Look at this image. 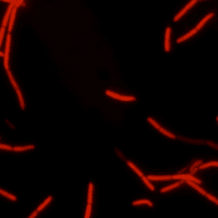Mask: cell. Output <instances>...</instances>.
Returning <instances> with one entry per match:
<instances>
[{"mask_svg":"<svg viewBox=\"0 0 218 218\" xmlns=\"http://www.w3.org/2000/svg\"><path fill=\"white\" fill-rule=\"evenodd\" d=\"M11 33L7 35V40H6V47H5V52H4V66L6 70H9V47H11Z\"/></svg>","mask_w":218,"mask_h":218,"instance_id":"obj_1","label":"cell"},{"mask_svg":"<svg viewBox=\"0 0 218 218\" xmlns=\"http://www.w3.org/2000/svg\"><path fill=\"white\" fill-rule=\"evenodd\" d=\"M148 180H169L173 179L172 175H164V176H155V175H148L146 176Z\"/></svg>","mask_w":218,"mask_h":218,"instance_id":"obj_8","label":"cell"},{"mask_svg":"<svg viewBox=\"0 0 218 218\" xmlns=\"http://www.w3.org/2000/svg\"><path fill=\"white\" fill-rule=\"evenodd\" d=\"M197 1H198V0H197Z\"/></svg>","mask_w":218,"mask_h":218,"instance_id":"obj_34","label":"cell"},{"mask_svg":"<svg viewBox=\"0 0 218 218\" xmlns=\"http://www.w3.org/2000/svg\"><path fill=\"white\" fill-rule=\"evenodd\" d=\"M2 1H4V2H8V3H11L12 0H2Z\"/></svg>","mask_w":218,"mask_h":218,"instance_id":"obj_32","label":"cell"},{"mask_svg":"<svg viewBox=\"0 0 218 218\" xmlns=\"http://www.w3.org/2000/svg\"><path fill=\"white\" fill-rule=\"evenodd\" d=\"M92 194H93V185L92 183H89V187H88V204L92 203Z\"/></svg>","mask_w":218,"mask_h":218,"instance_id":"obj_15","label":"cell"},{"mask_svg":"<svg viewBox=\"0 0 218 218\" xmlns=\"http://www.w3.org/2000/svg\"><path fill=\"white\" fill-rule=\"evenodd\" d=\"M105 93L108 95V96L114 98V99L117 100H121V101H124V102H131V101H135V97H129V96H121V95H119L117 93H114L110 90H106Z\"/></svg>","mask_w":218,"mask_h":218,"instance_id":"obj_2","label":"cell"},{"mask_svg":"<svg viewBox=\"0 0 218 218\" xmlns=\"http://www.w3.org/2000/svg\"><path fill=\"white\" fill-rule=\"evenodd\" d=\"M0 148L1 149H5V150H12V147L9 146V145H5V144H0Z\"/></svg>","mask_w":218,"mask_h":218,"instance_id":"obj_28","label":"cell"},{"mask_svg":"<svg viewBox=\"0 0 218 218\" xmlns=\"http://www.w3.org/2000/svg\"><path fill=\"white\" fill-rule=\"evenodd\" d=\"M197 32V30H196V28H194L192 30H191L190 32H188L186 35H184V36H182L181 38H179V39H178V43H181V42H183V41H185V40H187L189 37H191V36H192L194 34H195Z\"/></svg>","mask_w":218,"mask_h":218,"instance_id":"obj_10","label":"cell"},{"mask_svg":"<svg viewBox=\"0 0 218 218\" xmlns=\"http://www.w3.org/2000/svg\"><path fill=\"white\" fill-rule=\"evenodd\" d=\"M5 28H4V27H1V28H0V47H1V44H2V40H3V37H4Z\"/></svg>","mask_w":218,"mask_h":218,"instance_id":"obj_26","label":"cell"},{"mask_svg":"<svg viewBox=\"0 0 218 218\" xmlns=\"http://www.w3.org/2000/svg\"><path fill=\"white\" fill-rule=\"evenodd\" d=\"M170 33H171V28H168L166 30L165 33V50L169 51L170 50Z\"/></svg>","mask_w":218,"mask_h":218,"instance_id":"obj_7","label":"cell"},{"mask_svg":"<svg viewBox=\"0 0 218 218\" xmlns=\"http://www.w3.org/2000/svg\"><path fill=\"white\" fill-rule=\"evenodd\" d=\"M141 204H146V205H149L150 207L153 206V203L149 200H138V201H134L133 202V205L137 206V205H141Z\"/></svg>","mask_w":218,"mask_h":218,"instance_id":"obj_17","label":"cell"},{"mask_svg":"<svg viewBox=\"0 0 218 218\" xmlns=\"http://www.w3.org/2000/svg\"><path fill=\"white\" fill-rule=\"evenodd\" d=\"M148 121H149V122L151 123V124L154 126V127H156V128L157 129V130H159V129L161 127V126H159V123H157L156 121H154L153 119H151V118H148Z\"/></svg>","mask_w":218,"mask_h":218,"instance_id":"obj_24","label":"cell"},{"mask_svg":"<svg viewBox=\"0 0 218 218\" xmlns=\"http://www.w3.org/2000/svg\"><path fill=\"white\" fill-rule=\"evenodd\" d=\"M206 196H207L209 199H210V200H211L213 202H214L215 204H218V200H217V199H216L215 197H214V196H213V195H211V194H206Z\"/></svg>","mask_w":218,"mask_h":218,"instance_id":"obj_27","label":"cell"},{"mask_svg":"<svg viewBox=\"0 0 218 218\" xmlns=\"http://www.w3.org/2000/svg\"><path fill=\"white\" fill-rule=\"evenodd\" d=\"M127 164H128V165L129 166H130L131 167V168L133 169V170H134L135 171V172L136 173H138V175H140V176H142V175H143V173H142V172H140V170H138V168H137V167H136L135 165H134V164H133L132 162H130V161H128V162H127Z\"/></svg>","mask_w":218,"mask_h":218,"instance_id":"obj_21","label":"cell"},{"mask_svg":"<svg viewBox=\"0 0 218 218\" xmlns=\"http://www.w3.org/2000/svg\"><path fill=\"white\" fill-rule=\"evenodd\" d=\"M0 57H4V52L0 51Z\"/></svg>","mask_w":218,"mask_h":218,"instance_id":"obj_33","label":"cell"},{"mask_svg":"<svg viewBox=\"0 0 218 218\" xmlns=\"http://www.w3.org/2000/svg\"><path fill=\"white\" fill-rule=\"evenodd\" d=\"M0 194H1L2 195H4V196H6V197L9 198V199H11V200H13V201L16 200V197H15L14 195H12V194H9V192H7L3 191V190H1V189H0Z\"/></svg>","mask_w":218,"mask_h":218,"instance_id":"obj_19","label":"cell"},{"mask_svg":"<svg viewBox=\"0 0 218 218\" xmlns=\"http://www.w3.org/2000/svg\"><path fill=\"white\" fill-rule=\"evenodd\" d=\"M141 178H142V179H143V181H144V183H145V184H146V185H147V187H149V189L151 190V191H154V190H155V187H154V186H153V185H152V184H151V183H150V181H149V180H148V179L146 178V176L142 175V176H141Z\"/></svg>","mask_w":218,"mask_h":218,"instance_id":"obj_23","label":"cell"},{"mask_svg":"<svg viewBox=\"0 0 218 218\" xmlns=\"http://www.w3.org/2000/svg\"><path fill=\"white\" fill-rule=\"evenodd\" d=\"M90 211H91V204H88V203H87L86 213H85V216H84V218H90Z\"/></svg>","mask_w":218,"mask_h":218,"instance_id":"obj_25","label":"cell"},{"mask_svg":"<svg viewBox=\"0 0 218 218\" xmlns=\"http://www.w3.org/2000/svg\"><path fill=\"white\" fill-rule=\"evenodd\" d=\"M196 2H197V0H192V1L190 2L189 4H188L187 6H186V7H185L184 9H183L182 11H180L178 15H175V19H173V20H175V21H178L179 18H181V17L183 16V15H184V14L186 13V12H187V11H189V9H191V8L192 7V6H194Z\"/></svg>","mask_w":218,"mask_h":218,"instance_id":"obj_5","label":"cell"},{"mask_svg":"<svg viewBox=\"0 0 218 218\" xmlns=\"http://www.w3.org/2000/svg\"><path fill=\"white\" fill-rule=\"evenodd\" d=\"M37 213H38V211H34V213H32V214L28 217V218H35L36 217V215H37Z\"/></svg>","mask_w":218,"mask_h":218,"instance_id":"obj_31","label":"cell"},{"mask_svg":"<svg viewBox=\"0 0 218 218\" xmlns=\"http://www.w3.org/2000/svg\"><path fill=\"white\" fill-rule=\"evenodd\" d=\"M172 178L173 179H183V180H185V181L190 180V181H192V182L196 183V184H200L201 183L200 180L194 178V176L191 175H172Z\"/></svg>","mask_w":218,"mask_h":218,"instance_id":"obj_3","label":"cell"},{"mask_svg":"<svg viewBox=\"0 0 218 218\" xmlns=\"http://www.w3.org/2000/svg\"><path fill=\"white\" fill-rule=\"evenodd\" d=\"M185 182V180H181V181H179V182H176V183H175V184H173V185H170V186H168V187H166V188H163L162 190H161V192H168V191H170V190H172V189H175V188H176V187H178V186L180 185V184H182V183H184Z\"/></svg>","mask_w":218,"mask_h":218,"instance_id":"obj_11","label":"cell"},{"mask_svg":"<svg viewBox=\"0 0 218 218\" xmlns=\"http://www.w3.org/2000/svg\"><path fill=\"white\" fill-rule=\"evenodd\" d=\"M185 182H187V184H189L190 186H192V188H194L195 190H197V191H198L199 192H201V194H203V195H206L207 192H205L204 190L202 189L201 187H199L198 184H196V183H194V182H192V181H190V180H187V181H185Z\"/></svg>","mask_w":218,"mask_h":218,"instance_id":"obj_9","label":"cell"},{"mask_svg":"<svg viewBox=\"0 0 218 218\" xmlns=\"http://www.w3.org/2000/svg\"><path fill=\"white\" fill-rule=\"evenodd\" d=\"M15 1H16V0H12V1H11V3H9V6L8 7L7 12H6V14H5V16H4V19H3V22H2V27H4V28L7 27V25H8V23H9V15H11V12L12 9H13V7H14Z\"/></svg>","mask_w":218,"mask_h":218,"instance_id":"obj_4","label":"cell"},{"mask_svg":"<svg viewBox=\"0 0 218 218\" xmlns=\"http://www.w3.org/2000/svg\"><path fill=\"white\" fill-rule=\"evenodd\" d=\"M15 91H16L17 93V96H18V99H19V102H20V105H21V108L24 109L25 108V103H24V100H23V97H22V93L20 89H19V87L15 88Z\"/></svg>","mask_w":218,"mask_h":218,"instance_id":"obj_14","label":"cell"},{"mask_svg":"<svg viewBox=\"0 0 218 218\" xmlns=\"http://www.w3.org/2000/svg\"><path fill=\"white\" fill-rule=\"evenodd\" d=\"M211 166H218V163L217 161H213V162H209V163H206V164H202V165L199 166V169H206L208 168V167H211Z\"/></svg>","mask_w":218,"mask_h":218,"instance_id":"obj_18","label":"cell"},{"mask_svg":"<svg viewBox=\"0 0 218 218\" xmlns=\"http://www.w3.org/2000/svg\"><path fill=\"white\" fill-rule=\"evenodd\" d=\"M23 1H24V0H16V1H15V4H14V8L17 9L19 6H20L22 3H23Z\"/></svg>","mask_w":218,"mask_h":218,"instance_id":"obj_29","label":"cell"},{"mask_svg":"<svg viewBox=\"0 0 218 218\" xmlns=\"http://www.w3.org/2000/svg\"><path fill=\"white\" fill-rule=\"evenodd\" d=\"M159 131H160L162 134H164L165 136H167V137H169V138H175V135H173V134H171L170 132H168L167 130H165V129H163L162 127H160L159 129Z\"/></svg>","mask_w":218,"mask_h":218,"instance_id":"obj_22","label":"cell"},{"mask_svg":"<svg viewBox=\"0 0 218 218\" xmlns=\"http://www.w3.org/2000/svg\"><path fill=\"white\" fill-rule=\"evenodd\" d=\"M7 73H8V76H9V81H11V84L13 85L14 89H15V88H17V87H18V85H17V84H16V82L14 81L13 77H12V74H11V72L9 71V70H8V71H7Z\"/></svg>","mask_w":218,"mask_h":218,"instance_id":"obj_20","label":"cell"},{"mask_svg":"<svg viewBox=\"0 0 218 218\" xmlns=\"http://www.w3.org/2000/svg\"><path fill=\"white\" fill-rule=\"evenodd\" d=\"M51 199H52V197H51V196H49V197H47V198L46 199V200H45V201H44V202H43V203H42V204H41V205H40V206H39V207H38V209H37V211H42V210H43V209H44V208H45V207L47 206V204H49V202H50V201H51Z\"/></svg>","mask_w":218,"mask_h":218,"instance_id":"obj_16","label":"cell"},{"mask_svg":"<svg viewBox=\"0 0 218 218\" xmlns=\"http://www.w3.org/2000/svg\"><path fill=\"white\" fill-rule=\"evenodd\" d=\"M213 15H214L213 13H210V14H208L206 17H204V18H203V20H202V21L200 22V23H199V24L197 25V27L195 28H196V30H200V28H201L203 27L204 25H205V23H206V22L209 20V19H211V17H213Z\"/></svg>","mask_w":218,"mask_h":218,"instance_id":"obj_12","label":"cell"},{"mask_svg":"<svg viewBox=\"0 0 218 218\" xmlns=\"http://www.w3.org/2000/svg\"><path fill=\"white\" fill-rule=\"evenodd\" d=\"M16 8H14L13 7V9H12V11H11V15H9V27H8V31H9V33H11V30H12V26H13V22H14V19H15V14H16Z\"/></svg>","mask_w":218,"mask_h":218,"instance_id":"obj_6","label":"cell"},{"mask_svg":"<svg viewBox=\"0 0 218 218\" xmlns=\"http://www.w3.org/2000/svg\"><path fill=\"white\" fill-rule=\"evenodd\" d=\"M34 146L33 145H28V146H22V147H13L12 148V151L14 152H21V151H26V150H30V149H33Z\"/></svg>","mask_w":218,"mask_h":218,"instance_id":"obj_13","label":"cell"},{"mask_svg":"<svg viewBox=\"0 0 218 218\" xmlns=\"http://www.w3.org/2000/svg\"><path fill=\"white\" fill-rule=\"evenodd\" d=\"M202 163V161L201 160H198V161H196V162H194V165L192 166V169H194V168H196V167L199 165V164H201Z\"/></svg>","mask_w":218,"mask_h":218,"instance_id":"obj_30","label":"cell"}]
</instances>
